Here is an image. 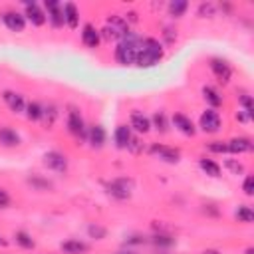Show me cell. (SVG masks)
<instances>
[{
    "label": "cell",
    "mask_w": 254,
    "mask_h": 254,
    "mask_svg": "<svg viewBox=\"0 0 254 254\" xmlns=\"http://www.w3.org/2000/svg\"><path fill=\"white\" fill-rule=\"evenodd\" d=\"M10 204V196H8V192L0 187V208H6Z\"/></svg>",
    "instance_id": "f35d334b"
},
{
    "label": "cell",
    "mask_w": 254,
    "mask_h": 254,
    "mask_svg": "<svg viewBox=\"0 0 254 254\" xmlns=\"http://www.w3.org/2000/svg\"><path fill=\"white\" fill-rule=\"evenodd\" d=\"M151 242H153L155 246H161V248H169V246H173V244H175V238H171L169 234H163V232H159V234H153Z\"/></svg>",
    "instance_id": "4dcf8cb0"
},
{
    "label": "cell",
    "mask_w": 254,
    "mask_h": 254,
    "mask_svg": "<svg viewBox=\"0 0 254 254\" xmlns=\"http://www.w3.org/2000/svg\"><path fill=\"white\" fill-rule=\"evenodd\" d=\"M81 42H83V46L85 48H97L99 46V42H101V34H99V30L93 26V24H85L83 28H81Z\"/></svg>",
    "instance_id": "8fae6325"
},
{
    "label": "cell",
    "mask_w": 254,
    "mask_h": 254,
    "mask_svg": "<svg viewBox=\"0 0 254 254\" xmlns=\"http://www.w3.org/2000/svg\"><path fill=\"white\" fill-rule=\"evenodd\" d=\"M133 189H135V183L131 177H119V179H113L111 183H107V192L117 200L131 198Z\"/></svg>",
    "instance_id": "3957f363"
},
{
    "label": "cell",
    "mask_w": 254,
    "mask_h": 254,
    "mask_svg": "<svg viewBox=\"0 0 254 254\" xmlns=\"http://www.w3.org/2000/svg\"><path fill=\"white\" fill-rule=\"evenodd\" d=\"M226 147H228V153L240 155V153L252 151V141H250L248 137H234V139L226 141Z\"/></svg>",
    "instance_id": "ac0fdd59"
},
{
    "label": "cell",
    "mask_w": 254,
    "mask_h": 254,
    "mask_svg": "<svg viewBox=\"0 0 254 254\" xmlns=\"http://www.w3.org/2000/svg\"><path fill=\"white\" fill-rule=\"evenodd\" d=\"M224 165H226V169H228V171H232V175H242V173H244V167H242L238 161L226 159V163H224Z\"/></svg>",
    "instance_id": "8d00e7d4"
},
{
    "label": "cell",
    "mask_w": 254,
    "mask_h": 254,
    "mask_svg": "<svg viewBox=\"0 0 254 254\" xmlns=\"http://www.w3.org/2000/svg\"><path fill=\"white\" fill-rule=\"evenodd\" d=\"M117 254H133L131 250H121V252H117Z\"/></svg>",
    "instance_id": "7bdbcfd3"
},
{
    "label": "cell",
    "mask_w": 254,
    "mask_h": 254,
    "mask_svg": "<svg viewBox=\"0 0 254 254\" xmlns=\"http://www.w3.org/2000/svg\"><path fill=\"white\" fill-rule=\"evenodd\" d=\"M236 119H238V121H242V123H244V121H248V119H250V115H248V113H246V111H244V113H242V111H238V113H236Z\"/></svg>",
    "instance_id": "60d3db41"
},
{
    "label": "cell",
    "mask_w": 254,
    "mask_h": 254,
    "mask_svg": "<svg viewBox=\"0 0 254 254\" xmlns=\"http://www.w3.org/2000/svg\"><path fill=\"white\" fill-rule=\"evenodd\" d=\"M214 14H216L214 4H210V2H202V4L198 6V16H202V18H212Z\"/></svg>",
    "instance_id": "d6a6232c"
},
{
    "label": "cell",
    "mask_w": 254,
    "mask_h": 254,
    "mask_svg": "<svg viewBox=\"0 0 254 254\" xmlns=\"http://www.w3.org/2000/svg\"><path fill=\"white\" fill-rule=\"evenodd\" d=\"M14 238H16V244H20V246L26 248V250H32V248L36 246L34 238H32L28 232H24V230H18V232L14 234Z\"/></svg>",
    "instance_id": "484cf974"
},
{
    "label": "cell",
    "mask_w": 254,
    "mask_h": 254,
    "mask_svg": "<svg viewBox=\"0 0 254 254\" xmlns=\"http://www.w3.org/2000/svg\"><path fill=\"white\" fill-rule=\"evenodd\" d=\"M67 129H69V133L75 135L77 139H85V135H87L83 117H81L79 109H75V107H69V111H67Z\"/></svg>",
    "instance_id": "277c9868"
},
{
    "label": "cell",
    "mask_w": 254,
    "mask_h": 254,
    "mask_svg": "<svg viewBox=\"0 0 254 254\" xmlns=\"http://www.w3.org/2000/svg\"><path fill=\"white\" fill-rule=\"evenodd\" d=\"M24 18H28L34 26H44V24H46V14H44V10H42L38 4H34V2H26Z\"/></svg>",
    "instance_id": "4fadbf2b"
},
{
    "label": "cell",
    "mask_w": 254,
    "mask_h": 254,
    "mask_svg": "<svg viewBox=\"0 0 254 254\" xmlns=\"http://www.w3.org/2000/svg\"><path fill=\"white\" fill-rule=\"evenodd\" d=\"M151 127H155L159 133H167V131H169V123H167V117H165L163 111H157V113L153 115V123H151Z\"/></svg>",
    "instance_id": "83f0119b"
},
{
    "label": "cell",
    "mask_w": 254,
    "mask_h": 254,
    "mask_svg": "<svg viewBox=\"0 0 254 254\" xmlns=\"http://www.w3.org/2000/svg\"><path fill=\"white\" fill-rule=\"evenodd\" d=\"M202 254H218V252H216V250H204Z\"/></svg>",
    "instance_id": "b9f144b4"
},
{
    "label": "cell",
    "mask_w": 254,
    "mask_h": 254,
    "mask_svg": "<svg viewBox=\"0 0 254 254\" xmlns=\"http://www.w3.org/2000/svg\"><path fill=\"white\" fill-rule=\"evenodd\" d=\"M46 10H48V16L46 20L52 24V28H62L64 26V14H62V4H58L56 0H46Z\"/></svg>",
    "instance_id": "9c48e42d"
},
{
    "label": "cell",
    "mask_w": 254,
    "mask_h": 254,
    "mask_svg": "<svg viewBox=\"0 0 254 254\" xmlns=\"http://www.w3.org/2000/svg\"><path fill=\"white\" fill-rule=\"evenodd\" d=\"M202 97H204L206 103H210L212 107H220V105H222V95H220L214 87H210V85H204V87H202Z\"/></svg>",
    "instance_id": "603a6c76"
},
{
    "label": "cell",
    "mask_w": 254,
    "mask_h": 254,
    "mask_svg": "<svg viewBox=\"0 0 254 254\" xmlns=\"http://www.w3.org/2000/svg\"><path fill=\"white\" fill-rule=\"evenodd\" d=\"M105 26H109V28L117 34V38H119V40H123V38L131 32V30H129V24H127L121 16H109V18H107V22H105Z\"/></svg>",
    "instance_id": "d6986e66"
},
{
    "label": "cell",
    "mask_w": 254,
    "mask_h": 254,
    "mask_svg": "<svg viewBox=\"0 0 254 254\" xmlns=\"http://www.w3.org/2000/svg\"><path fill=\"white\" fill-rule=\"evenodd\" d=\"M161 58H163L161 42L155 40V38H145V40H141V48H139L135 65H139V67H153V65H157L161 62Z\"/></svg>",
    "instance_id": "7a4b0ae2"
},
{
    "label": "cell",
    "mask_w": 254,
    "mask_h": 254,
    "mask_svg": "<svg viewBox=\"0 0 254 254\" xmlns=\"http://www.w3.org/2000/svg\"><path fill=\"white\" fill-rule=\"evenodd\" d=\"M141 40L137 34L129 32L115 48V60L121 64V65H133L137 62V54H139V48H141Z\"/></svg>",
    "instance_id": "6da1fadb"
},
{
    "label": "cell",
    "mask_w": 254,
    "mask_h": 254,
    "mask_svg": "<svg viewBox=\"0 0 254 254\" xmlns=\"http://www.w3.org/2000/svg\"><path fill=\"white\" fill-rule=\"evenodd\" d=\"M85 139L89 141V145H91L93 149H101L103 143H105V129H103L101 125H91V127L87 129Z\"/></svg>",
    "instance_id": "e0dca14e"
},
{
    "label": "cell",
    "mask_w": 254,
    "mask_h": 254,
    "mask_svg": "<svg viewBox=\"0 0 254 254\" xmlns=\"http://www.w3.org/2000/svg\"><path fill=\"white\" fill-rule=\"evenodd\" d=\"M2 22L6 24V28H8L10 32H24V28H26V18H24V14H20V12H16V10L4 12V14H2Z\"/></svg>",
    "instance_id": "52a82bcc"
},
{
    "label": "cell",
    "mask_w": 254,
    "mask_h": 254,
    "mask_svg": "<svg viewBox=\"0 0 254 254\" xmlns=\"http://www.w3.org/2000/svg\"><path fill=\"white\" fill-rule=\"evenodd\" d=\"M129 129H135L137 133H149L151 131V119L147 117V115H143V113H137V111H133L131 113V119H129Z\"/></svg>",
    "instance_id": "5bb4252c"
},
{
    "label": "cell",
    "mask_w": 254,
    "mask_h": 254,
    "mask_svg": "<svg viewBox=\"0 0 254 254\" xmlns=\"http://www.w3.org/2000/svg\"><path fill=\"white\" fill-rule=\"evenodd\" d=\"M127 149H129L133 155H139V153L143 151V143H141V139H139V137H131V141H129Z\"/></svg>",
    "instance_id": "d590c367"
},
{
    "label": "cell",
    "mask_w": 254,
    "mask_h": 254,
    "mask_svg": "<svg viewBox=\"0 0 254 254\" xmlns=\"http://www.w3.org/2000/svg\"><path fill=\"white\" fill-rule=\"evenodd\" d=\"M198 165H200V169H202L206 175H210V177H220V167H218L212 159H200Z\"/></svg>",
    "instance_id": "d4e9b609"
},
{
    "label": "cell",
    "mask_w": 254,
    "mask_h": 254,
    "mask_svg": "<svg viewBox=\"0 0 254 254\" xmlns=\"http://www.w3.org/2000/svg\"><path fill=\"white\" fill-rule=\"evenodd\" d=\"M173 125L183 133V135H189V137H192L194 133H196V129H194V123L187 117V115H183V113H175L173 115Z\"/></svg>",
    "instance_id": "2e32d148"
},
{
    "label": "cell",
    "mask_w": 254,
    "mask_h": 254,
    "mask_svg": "<svg viewBox=\"0 0 254 254\" xmlns=\"http://www.w3.org/2000/svg\"><path fill=\"white\" fill-rule=\"evenodd\" d=\"M187 8H189V4H187L185 0H173V2L169 4V14H171L173 18H181V16L187 12Z\"/></svg>",
    "instance_id": "4316f807"
},
{
    "label": "cell",
    "mask_w": 254,
    "mask_h": 254,
    "mask_svg": "<svg viewBox=\"0 0 254 254\" xmlns=\"http://www.w3.org/2000/svg\"><path fill=\"white\" fill-rule=\"evenodd\" d=\"M87 232H89V236H93V238H97V240L105 238V234H107V230H105L103 226H99V224H91V226L87 228Z\"/></svg>",
    "instance_id": "e575fe53"
},
{
    "label": "cell",
    "mask_w": 254,
    "mask_h": 254,
    "mask_svg": "<svg viewBox=\"0 0 254 254\" xmlns=\"http://www.w3.org/2000/svg\"><path fill=\"white\" fill-rule=\"evenodd\" d=\"M131 137H133V135H131V129H129L127 125H117L113 139H115V145H117L119 149H127V145H129Z\"/></svg>",
    "instance_id": "44dd1931"
},
{
    "label": "cell",
    "mask_w": 254,
    "mask_h": 254,
    "mask_svg": "<svg viewBox=\"0 0 254 254\" xmlns=\"http://www.w3.org/2000/svg\"><path fill=\"white\" fill-rule=\"evenodd\" d=\"M2 97H4L6 105L10 107V111H14V113H22V111L26 109L24 97H22L20 93H16V91H10V89H6V91L2 93Z\"/></svg>",
    "instance_id": "9a60e30c"
},
{
    "label": "cell",
    "mask_w": 254,
    "mask_h": 254,
    "mask_svg": "<svg viewBox=\"0 0 254 254\" xmlns=\"http://www.w3.org/2000/svg\"><path fill=\"white\" fill-rule=\"evenodd\" d=\"M236 218H238L240 222L250 224V222L254 220V212H252V208H250V206L242 204V206H238V208H236Z\"/></svg>",
    "instance_id": "f546056e"
},
{
    "label": "cell",
    "mask_w": 254,
    "mask_h": 254,
    "mask_svg": "<svg viewBox=\"0 0 254 254\" xmlns=\"http://www.w3.org/2000/svg\"><path fill=\"white\" fill-rule=\"evenodd\" d=\"M242 190H244V194H248V196H252V194H254V177H252V175H248V177L244 179Z\"/></svg>",
    "instance_id": "74e56055"
},
{
    "label": "cell",
    "mask_w": 254,
    "mask_h": 254,
    "mask_svg": "<svg viewBox=\"0 0 254 254\" xmlns=\"http://www.w3.org/2000/svg\"><path fill=\"white\" fill-rule=\"evenodd\" d=\"M252 252H254L252 248H246V254H252Z\"/></svg>",
    "instance_id": "ee69618b"
},
{
    "label": "cell",
    "mask_w": 254,
    "mask_h": 254,
    "mask_svg": "<svg viewBox=\"0 0 254 254\" xmlns=\"http://www.w3.org/2000/svg\"><path fill=\"white\" fill-rule=\"evenodd\" d=\"M165 38H167V44H173L177 40V34H173L171 28H165Z\"/></svg>",
    "instance_id": "ab89813d"
},
{
    "label": "cell",
    "mask_w": 254,
    "mask_h": 254,
    "mask_svg": "<svg viewBox=\"0 0 254 254\" xmlns=\"http://www.w3.org/2000/svg\"><path fill=\"white\" fill-rule=\"evenodd\" d=\"M0 145H2V147H8V149L18 147V145H20L18 133H16L14 129H10V127H0Z\"/></svg>",
    "instance_id": "ffe728a7"
},
{
    "label": "cell",
    "mask_w": 254,
    "mask_h": 254,
    "mask_svg": "<svg viewBox=\"0 0 254 254\" xmlns=\"http://www.w3.org/2000/svg\"><path fill=\"white\" fill-rule=\"evenodd\" d=\"M62 14H64V24H65L67 28L75 30V28L79 26V10H77L75 4L65 2V4L62 6Z\"/></svg>",
    "instance_id": "7c38bea8"
},
{
    "label": "cell",
    "mask_w": 254,
    "mask_h": 254,
    "mask_svg": "<svg viewBox=\"0 0 254 254\" xmlns=\"http://www.w3.org/2000/svg\"><path fill=\"white\" fill-rule=\"evenodd\" d=\"M206 149L210 153H228V147H226V141H210L206 145Z\"/></svg>",
    "instance_id": "836d02e7"
},
{
    "label": "cell",
    "mask_w": 254,
    "mask_h": 254,
    "mask_svg": "<svg viewBox=\"0 0 254 254\" xmlns=\"http://www.w3.org/2000/svg\"><path fill=\"white\" fill-rule=\"evenodd\" d=\"M210 69H212V73L216 75V79H218L220 83H228L230 77H232V67H230V64H228L226 60L212 58V60H210Z\"/></svg>",
    "instance_id": "5b68a950"
},
{
    "label": "cell",
    "mask_w": 254,
    "mask_h": 254,
    "mask_svg": "<svg viewBox=\"0 0 254 254\" xmlns=\"http://www.w3.org/2000/svg\"><path fill=\"white\" fill-rule=\"evenodd\" d=\"M44 165H46L48 169H52V171L64 173V171L67 169V159H65V155H62V153H58V151H50V153L44 155Z\"/></svg>",
    "instance_id": "30bf717a"
},
{
    "label": "cell",
    "mask_w": 254,
    "mask_h": 254,
    "mask_svg": "<svg viewBox=\"0 0 254 254\" xmlns=\"http://www.w3.org/2000/svg\"><path fill=\"white\" fill-rule=\"evenodd\" d=\"M26 117H28L30 121H40V119H42V105L36 103V101L28 103V105H26Z\"/></svg>",
    "instance_id": "f1b7e54d"
},
{
    "label": "cell",
    "mask_w": 254,
    "mask_h": 254,
    "mask_svg": "<svg viewBox=\"0 0 254 254\" xmlns=\"http://www.w3.org/2000/svg\"><path fill=\"white\" fill-rule=\"evenodd\" d=\"M2 244H4V240H2V236H0V246H2Z\"/></svg>",
    "instance_id": "f6af8a7d"
},
{
    "label": "cell",
    "mask_w": 254,
    "mask_h": 254,
    "mask_svg": "<svg viewBox=\"0 0 254 254\" xmlns=\"http://www.w3.org/2000/svg\"><path fill=\"white\" fill-rule=\"evenodd\" d=\"M198 127H200V131H204V133H216V131L220 129V115H218L214 109H206V111L200 115Z\"/></svg>",
    "instance_id": "8992f818"
},
{
    "label": "cell",
    "mask_w": 254,
    "mask_h": 254,
    "mask_svg": "<svg viewBox=\"0 0 254 254\" xmlns=\"http://www.w3.org/2000/svg\"><path fill=\"white\" fill-rule=\"evenodd\" d=\"M149 153H151V155H157L159 159H163V161H167V163H177L179 157H181V153H179L177 149L167 147V145H161V143H153V145L149 147Z\"/></svg>",
    "instance_id": "ba28073f"
},
{
    "label": "cell",
    "mask_w": 254,
    "mask_h": 254,
    "mask_svg": "<svg viewBox=\"0 0 254 254\" xmlns=\"http://www.w3.org/2000/svg\"><path fill=\"white\" fill-rule=\"evenodd\" d=\"M56 117H58L56 105H52V103H48L46 107L42 105V121H44V125H46V127H52V125H54V121H56Z\"/></svg>",
    "instance_id": "cb8c5ba5"
},
{
    "label": "cell",
    "mask_w": 254,
    "mask_h": 254,
    "mask_svg": "<svg viewBox=\"0 0 254 254\" xmlns=\"http://www.w3.org/2000/svg\"><path fill=\"white\" fill-rule=\"evenodd\" d=\"M28 183H30L32 187H36L38 190H50V189H52V183L46 181V179H42V177H38V175H32V177L28 179Z\"/></svg>",
    "instance_id": "1f68e13d"
},
{
    "label": "cell",
    "mask_w": 254,
    "mask_h": 254,
    "mask_svg": "<svg viewBox=\"0 0 254 254\" xmlns=\"http://www.w3.org/2000/svg\"><path fill=\"white\" fill-rule=\"evenodd\" d=\"M62 250L65 254H85L89 250V246L81 240H65V242H62Z\"/></svg>",
    "instance_id": "7402d4cb"
}]
</instances>
